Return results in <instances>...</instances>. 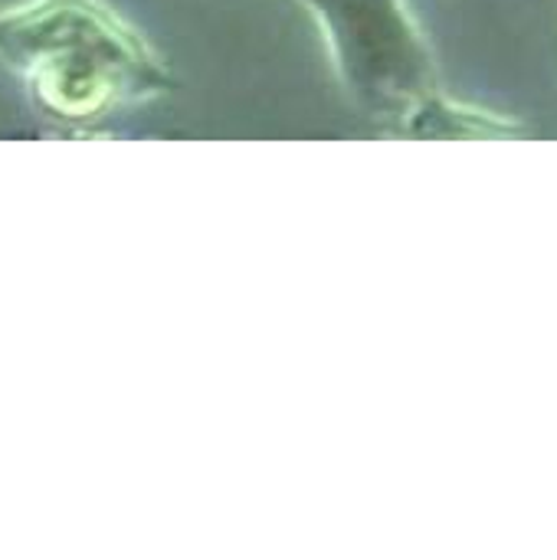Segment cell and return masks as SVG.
<instances>
[{
  "label": "cell",
  "instance_id": "6da1fadb",
  "mask_svg": "<svg viewBox=\"0 0 557 560\" xmlns=\"http://www.w3.org/2000/svg\"><path fill=\"white\" fill-rule=\"evenodd\" d=\"M0 66L53 125L89 131L158 102L171 69L108 0L0 3Z\"/></svg>",
  "mask_w": 557,
  "mask_h": 560
},
{
  "label": "cell",
  "instance_id": "7a4b0ae2",
  "mask_svg": "<svg viewBox=\"0 0 557 560\" xmlns=\"http://www.w3.org/2000/svg\"><path fill=\"white\" fill-rule=\"evenodd\" d=\"M338 85L374 118H410L437 95V59L407 0H312Z\"/></svg>",
  "mask_w": 557,
  "mask_h": 560
},
{
  "label": "cell",
  "instance_id": "3957f363",
  "mask_svg": "<svg viewBox=\"0 0 557 560\" xmlns=\"http://www.w3.org/2000/svg\"><path fill=\"white\" fill-rule=\"evenodd\" d=\"M295 3H299V7H309V3H312V0H295Z\"/></svg>",
  "mask_w": 557,
  "mask_h": 560
}]
</instances>
